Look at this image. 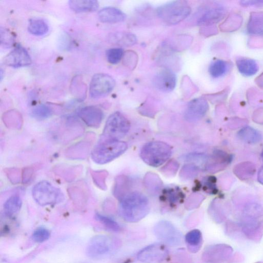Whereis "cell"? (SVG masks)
<instances>
[{"instance_id": "31", "label": "cell", "mask_w": 263, "mask_h": 263, "mask_svg": "<svg viewBox=\"0 0 263 263\" xmlns=\"http://www.w3.org/2000/svg\"><path fill=\"white\" fill-rule=\"evenodd\" d=\"M71 91L74 95L77 97H82L86 95V86L84 83L82 79L79 76L74 78L71 84Z\"/></svg>"}, {"instance_id": "12", "label": "cell", "mask_w": 263, "mask_h": 263, "mask_svg": "<svg viewBox=\"0 0 263 263\" xmlns=\"http://www.w3.org/2000/svg\"><path fill=\"white\" fill-rule=\"evenodd\" d=\"M208 108L209 105L205 98L200 97L194 99L187 105L185 119L188 122H196L206 115Z\"/></svg>"}, {"instance_id": "32", "label": "cell", "mask_w": 263, "mask_h": 263, "mask_svg": "<svg viewBox=\"0 0 263 263\" xmlns=\"http://www.w3.org/2000/svg\"><path fill=\"white\" fill-rule=\"evenodd\" d=\"M124 51L121 48L111 49L106 51V56L108 62L116 65L123 58Z\"/></svg>"}, {"instance_id": "23", "label": "cell", "mask_w": 263, "mask_h": 263, "mask_svg": "<svg viewBox=\"0 0 263 263\" xmlns=\"http://www.w3.org/2000/svg\"><path fill=\"white\" fill-rule=\"evenodd\" d=\"M230 68L229 62L223 60H216L211 63L209 72L213 78H218L228 73Z\"/></svg>"}, {"instance_id": "25", "label": "cell", "mask_w": 263, "mask_h": 263, "mask_svg": "<svg viewBox=\"0 0 263 263\" xmlns=\"http://www.w3.org/2000/svg\"><path fill=\"white\" fill-rule=\"evenodd\" d=\"M49 26L46 22L41 19L34 18L30 20L28 30L35 35H43L49 32Z\"/></svg>"}, {"instance_id": "33", "label": "cell", "mask_w": 263, "mask_h": 263, "mask_svg": "<svg viewBox=\"0 0 263 263\" xmlns=\"http://www.w3.org/2000/svg\"><path fill=\"white\" fill-rule=\"evenodd\" d=\"M50 231L44 228H39L35 230L33 234L32 239L36 243H43L48 240L50 237Z\"/></svg>"}, {"instance_id": "7", "label": "cell", "mask_w": 263, "mask_h": 263, "mask_svg": "<svg viewBox=\"0 0 263 263\" xmlns=\"http://www.w3.org/2000/svg\"><path fill=\"white\" fill-rule=\"evenodd\" d=\"M156 237L163 244L171 246H177L182 243L183 235L171 223L162 221L154 227Z\"/></svg>"}, {"instance_id": "15", "label": "cell", "mask_w": 263, "mask_h": 263, "mask_svg": "<svg viewBox=\"0 0 263 263\" xmlns=\"http://www.w3.org/2000/svg\"><path fill=\"white\" fill-rule=\"evenodd\" d=\"M230 154L220 150L213 152L212 156L208 157L205 170L210 172L220 171L228 166L232 160Z\"/></svg>"}, {"instance_id": "18", "label": "cell", "mask_w": 263, "mask_h": 263, "mask_svg": "<svg viewBox=\"0 0 263 263\" xmlns=\"http://www.w3.org/2000/svg\"><path fill=\"white\" fill-rule=\"evenodd\" d=\"M109 41L118 46L130 47L137 44L138 39L136 35L131 33L120 32L111 34Z\"/></svg>"}, {"instance_id": "27", "label": "cell", "mask_w": 263, "mask_h": 263, "mask_svg": "<svg viewBox=\"0 0 263 263\" xmlns=\"http://www.w3.org/2000/svg\"><path fill=\"white\" fill-rule=\"evenodd\" d=\"M162 197L170 204H176L183 198V193L179 188H168L164 190Z\"/></svg>"}, {"instance_id": "3", "label": "cell", "mask_w": 263, "mask_h": 263, "mask_svg": "<svg viewBox=\"0 0 263 263\" xmlns=\"http://www.w3.org/2000/svg\"><path fill=\"white\" fill-rule=\"evenodd\" d=\"M128 147L121 140H100L92 152V159L98 164H105L122 156Z\"/></svg>"}, {"instance_id": "29", "label": "cell", "mask_w": 263, "mask_h": 263, "mask_svg": "<svg viewBox=\"0 0 263 263\" xmlns=\"http://www.w3.org/2000/svg\"><path fill=\"white\" fill-rule=\"evenodd\" d=\"M123 61L125 67L131 70H134L138 65L139 56L137 53L128 51L124 53Z\"/></svg>"}, {"instance_id": "13", "label": "cell", "mask_w": 263, "mask_h": 263, "mask_svg": "<svg viewBox=\"0 0 263 263\" xmlns=\"http://www.w3.org/2000/svg\"><path fill=\"white\" fill-rule=\"evenodd\" d=\"M4 64L13 68H21L31 65L29 53L20 45H18L4 58Z\"/></svg>"}, {"instance_id": "26", "label": "cell", "mask_w": 263, "mask_h": 263, "mask_svg": "<svg viewBox=\"0 0 263 263\" xmlns=\"http://www.w3.org/2000/svg\"><path fill=\"white\" fill-rule=\"evenodd\" d=\"M22 202L19 196L14 195L9 198L4 205V210L9 215H13L19 212Z\"/></svg>"}, {"instance_id": "36", "label": "cell", "mask_w": 263, "mask_h": 263, "mask_svg": "<svg viewBox=\"0 0 263 263\" xmlns=\"http://www.w3.org/2000/svg\"><path fill=\"white\" fill-rule=\"evenodd\" d=\"M258 179L259 182L263 185V166L259 170L258 175Z\"/></svg>"}, {"instance_id": "11", "label": "cell", "mask_w": 263, "mask_h": 263, "mask_svg": "<svg viewBox=\"0 0 263 263\" xmlns=\"http://www.w3.org/2000/svg\"><path fill=\"white\" fill-rule=\"evenodd\" d=\"M153 85L160 91L172 92L175 88L177 78L175 72L168 68L159 70L153 78Z\"/></svg>"}, {"instance_id": "16", "label": "cell", "mask_w": 263, "mask_h": 263, "mask_svg": "<svg viewBox=\"0 0 263 263\" xmlns=\"http://www.w3.org/2000/svg\"><path fill=\"white\" fill-rule=\"evenodd\" d=\"M98 15L99 20L105 23H120L124 21L126 18L125 14L120 9L113 7L102 9Z\"/></svg>"}, {"instance_id": "9", "label": "cell", "mask_w": 263, "mask_h": 263, "mask_svg": "<svg viewBox=\"0 0 263 263\" xmlns=\"http://www.w3.org/2000/svg\"><path fill=\"white\" fill-rule=\"evenodd\" d=\"M116 85L114 78L109 75L97 74L90 81V96L93 98H99L110 94Z\"/></svg>"}, {"instance_id": "30", "label": "cell", "mask_w": 263, "mask_h": 263, "mask_svg": "<svg viewBox=\"0 0 263 263\" xmlns=\"http://www.w3.org/2000/svg\"><path fill=\"white\" fill-rule=\"evenodd\" d=\"M96 219L102 223L105 228L113 232H119L121 231V227L119 224L110 217L100 214H96Z\"/></svg>"}, {"instance_id": "37", "label": "cell", "mask_w": 263, "mask_h": 263, "mask_svg": "<svg viewBox=\"0 0 263 263\" xmlns=\"http://www.w3.org/2000/svg\"><path fill=\"white\" fill-rule=\"evenodd\" d=\"M262 158L263 159V151H262Z\"/></svg>"}, {"instance_id": "10", "label": "cell", "mask_w": 263, "mask_h": 263, "mask_svg": "<svg viewBox=\"0 0 263 263\" xmlns=\"http://www.w3.org/2000/svg\"><path fill=\"white\" fill-rule=\"evenodd\" d=\"M169 251L164 244L154 243L144 247L138 254V260L143 263H159L165 260Z\"/></svg>"}, {"instance_id": "4", "label": "cell", "mask_w": 263, "mask_h": 263, "mask_svg": "<svg viewBox=\"0 0 263 263\" xmlns=\"http://www.w3.org/2000/svg\"><path fill=\"white\" fill-rule=\"evenodd\" d=\"M191 12V7L185 1L170 2L159 7L157 11L160 19L170 25H176L183 21Z\"/></svg>"}, {"instance_id": "1", "label": "cell", "mask_w": 263, "mask_h": 263, "mask_svg": "<svg viewBox=\"0 0 263 263\" xmlns=\"http://www.w3.org/2000/svg\"><path fill=\"white\" fill-rule=\"evenodd\" d=\"M120 200V214L126 222H138L146 216L150 211L149 199L140 192L128 193Z\"/></svg>"}, {"instance_id": "24", "label": "cell", "mask_w": 263, "mask_h": 263, "mask_svg": "<svg viewBox=\"0 0 263 263\" xmlns=\"http://www.w3.org/2000/svg\"><path fill=\"white\" fill-rule=\"evenodd\" d=\"M238 135L242 140L248 143H257L262 140L261 134L258 130L250 126L245 127L240 130Z\"/></svg>"}, {"instance_id": "2", "label": "cell", "mask_w": 263, "mask_h": 263, "mask_svg": "<svg viewBox=\"0 0 263 263\" xmlns=\"http://www.w3.org/2000/svg\"><path fill=\"white\" fill-rule=\"evenodd\" d=\"M172 150L168 143L160 141L149 142L142 147L140 156L148 165L157 168L164 164L171 158Z\"/></svg>"}, {"instance_id": "21", "label": "cell", "mask_w": 263, "mask_h": 263, "mask_svg": "<svg viewBox=\"0 0 263 263\" xmlns=\"http://www.w3.org/2000/svg\"><path fill=\"white\" fill-rule=\"evenodd\" d=\"M185 240L188 249L193 252H196L202 246V233L198 229L193 230L186 234Z\"/></svg>"}, {"instance_id": "22", "label": "cell", "mask_w": 263, "mask_h": 263, "mask_svg": "<svg viewBox=\"0 0 263 263\" xmlns=\"http://www.w3.org/2000/svg\"><path fill=\"white\" fill-rule=\"evenodd\" d=\"M256 166L251 162H243L235 166L233 169L234 175L241 180L251 178L256 173Z\"/></svg>"}, {"instance_id": "6", "label": "cell", "mask_w": 263, "mask_h": 263, "mask_svg": "<svg viewBox=\"0 0 263 263\" xmlns=\"http://www.w3.org/2000/svg\"><path fill=\"white\" fill-rule=\"evenodd\" d=\"M33 196L41 206H48L61 201L63 196L60 190L47 181H42L33 189Z\"/></svg>"}, {"instance_id": "34", "label": "cell", "mask_w": 263, "mask_h": 263, "mask_svg": "<svg viewBox=\"0 0 263 263\" xmlns=\"http://www.w3.org/2000/svg\"><path fill=\"white\" fill-rule=\"evenodd\" d=\"M216 178L214 176L208 177L204 181L203 188L208 193L215 194L218 192L216 186Z\"/></svg>"}, {"instance_id": "8", "label": "cell", "mask_w": 263, "mask_h": 263, "mask_svg": "<svg viewBox=\"0 0 263 263\" xmlns=\"http://www.w3.org/2000/svg\"><path fill=\"white\" fill-rule=\"evenodd\" d=\"M120 243L104 235L96 236L90 240L87 248V255L92 258L107 255L118 248Z\"/></svg>"}, {"instance_id": "35", "label": "cell", "mask_w": 263, "mask_h": 263, "mask_svg": "<svg viewBox=\"0 0 263 263\" xmlns=\"http://www.w3.org/2000/svg\"><path fill=\"white\" fill-rule=\"evenodd\" d=\"M14 37L12 33L6 29H1V43L4 48H10L13 45Z\"/></svg>"}, {"instance_id": "17", "label": "cell", "mask_w": 263, "mask_h": 263, "mask_svg": "<svg viewBox=\"0 0 263 263\" xmlns=\"http://www.w3.org/2000/svg\"><path fill=\"white\" fill-rule=\"evenodd\" d=\"M225 15L224 8L215 7L209 8L199 18L197 24L200 26H208L218 22Z\"/></svg>"}, {"instance_id": "5", "label": "cell", "mask_w": 263, "mask_h": 263, "mask_svg": "<svg viewBox=\"0 0 263 263\" xmlns=\"http://www.w3.org/2000/svg\"><path fill=\"white\" fill-rule=\"evenodd\" d=\"M130 123L121 113L116 112L108 118L100 140H121L128 134Z\"/></svg>"}, {"instance_id": "14", "label": "cell", "mask_w": 263, "mask_h": 263, "mask_svg": "<svg viewBox=\"0 0 263 263\" xmlns=\"http://www.w3.org/2000/svg\"><path fill=\"white\" fill-rule=\"evenodd\" d=\"M78 115L88 126L93 128H98L104 119L103 111L95 106L81 108L78 112Z\"/></svg>"}, {"instance_id": "20", "label": "cell", "mask_w": 263, "mask_h": 263, "mask_svg": "<svg viewBox=\"0 0 263 263\" xmlns=\"http://www.w3.org/2000/svg\"><path fill=\"white\" fill-rule=\"evenodd\" d=\"M69 4L71 10L76 13L94 12L99 7L98 1L95 0H71Z\"/></svg>"}, {"instance_id": "28", "label": "cell", "mask_w": 263, "mask_h": 263, "mask_svg": "<svg viewBox=\"0 0 263 263\" xmlns=\"http://www.w3.org/2000/svg\"><path fill=\"white\" fill-rule=\"evenodd\" d=\"M53 114L51 108L44 105H39L34 107L31 112V115L35 119L42 120L48 119Z\"/></svg>"}, {"instance_id": "19", "label": "cell", "mask_w": 263, "mask_h": 263, "mask_svg": "<svg viewBox=\"0 0 263 263\" xmlns=\"http://www.w3.org/2000/svg\"><path fill=\"white\" fill-rule=\"evenodd\" d=\"M236 65L241 73L245 76L255 75L259 69L257 62L248 58L238 57L236 59Z\"/></svg>"}]
</instances>
